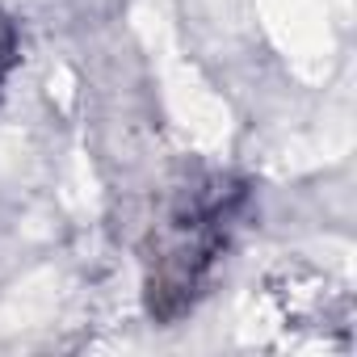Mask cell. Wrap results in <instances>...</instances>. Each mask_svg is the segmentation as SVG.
<instances>
[{
  "label": "cell",
  "instance_id": "obj_2",
  "mask_svg": "<svg viewBox=\"0 0 357 357\" xmlns=\"http://www.w3.org/2000/svg\"><path fill=\"white\" fill-rule=\"evenodd\" d=\"M13 68H17V26L9 13H0V84L9 80Z\"/></svg>",
  "mask_w": 357,
  "mask_h": 357
},
{
  "label": "cell",
  "instance_id": "obj_1",
  "mask_svg": "<svg viewBox=\"0 0 357 357\" xmlns=\"http://www.w3.org/2000/svg\"><path fill=\"white\" fill-rule=\"evenodd\" d=\"M244 211L248 185L231 172H194L172 190L151 227L143 273L147 311L160 324H172L198 307L240 231Z\"/></svg>",
  "mask_w": 357,
  "mask_h": 357
}]
</instances>
